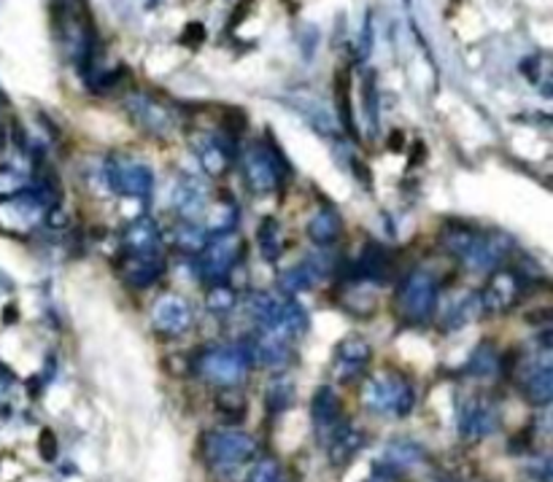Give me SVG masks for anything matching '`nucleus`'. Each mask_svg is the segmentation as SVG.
Returning a JSON list of instances; mask_svg holds the SVG:
<instances>
[{
    "label": "nucleus",
    "instance_id": "f8f14e48",
    "mask_svg": "<svg viewBox=\"0 0 553 482\" xmlns=\"http://www.w3.org/2000/svg\"><path fill=\"white\" fill-rule=\"evenodd\" d=\"M151 321L157 326L159 334H167V337H175V334H183L190 326H192V310L190 305L178 300V297H162L151 313Z\"/></svg>",
    "mask_w": 553,
    "mask_h": 482
},
{
    "label": "nucleus",
    "instance_id": "4be33fe9",
    "mask_svg": "<svg viewBox=\"0 0 553 482\" xmlns=\"http://www.w3.org/2000/svg\"><path fill=\"white\" fill-rule=\"evenodd\" d=\"M130 111L138 119V125L146 127L149 133H170V127H173V119L167 114V108H162V106H151L143 100V103H130Z\"/></svg>",
    "mask_w": 553,
    "mask_h": 482
},
{
    "label": "nucleus",
    "instance_id": "bb28decb",
    "mask_svg": "<svg viewBox=\"0 0 553 482\" xmlns=\"http://www.w3.org/2000/svg\"><path fill=\"white\" fill-rule=\"evenodd\" d=\"M248 482H292V479L287 477V471L281 469L279 461L264 458L248 471Z\"/></svg>",
    "mask_w": 553,
    "mask_h": 482
},
{
    "label": "nucleus",
    "instance_id": "7c9ffc66",
    "mask_svg": "<svg viewBox=\"0 0 553 482\" xmlns=\"http://www.w3.org/2000/svg\"><path fill=\"white\" fill-rule=\"evenodd\" d=\"M367 482H392V474H376V477H370Z\"/></svg>",
    "mask_w": 553,
    "mask_h": 482
},
{
    "label": "nucleus",
    "instance_id": "4468645a",
    "mask_svg": "<svg viewBox=\"0 0 553 482\" xmlns=\"http://www.w3.org/2000/svg\"><path fill=\"white\" fill-rule=\"evenodd\" d=\"M524 294V285H521V277L513 275V272H500L492 277L489 288H486V297H484V308L489 310H510Z\"/></svg>",
    "mask_w": 553,
    "mask_h": 482
},
{
    "label": "nucleus",
    "instance_id": "ddd939ff",
    "mask_svg": "<svg viewBox=\"0 0 553 482\" xmlns=\"http://www.w3.org/2000/svg\"><path fill=\"white\" fill-rule=\"evenodd\" d=\"M324 442H327V450H329V461L335 466H346L364 447V431L340 421L335 429H329L324 434Z\"/></svg>",
    "mask_w": 553,
    "mask_h": 482
},
{
    "label": "nucleus",
    "instance_id": "f03ea898",
    "mask_svg": "<svg viewBox=\"0 0 553 482\" xmlns=\"http://www.w3.org/2000/svg\"><path fill=\"white\" fill-rule=\"evenodd\" d=\"M362 402L376 415L405 418V415H411V410L416 405V394L411 389L408 377H403L397 372H381V374H373L370 380H367L364 391H362Z\"/></svg>",
    "mask_w": 553,
    "mask_h": 482
},
{
    "label": "nucleus",
    "instance_id": "39448f33",
    "mask_svg": "<svg viewBox=\"0 0 553 482\" xmlns=\"http://www.w3.org/2000/svg\"><path fill=\"white\" fill-rule=\"evenodd\" d=\"M400 316L411 324H427L437 308V283L427 272H413L400 288Z\"/></svg>",
    "mask_w": 553,
    "mask_h": 482
},
{
    "label": "nucleus",
    "instance_id": "6ab92c4d",
    "mask_svg": "<svg viewBox=\"0 0 553 482\" xmlns=\"http://www.w3.org/2000/svg\"><path fill=\"white\" fill-rule=\"evenodd\" d=\"M127 253H159V232L151 219H138L125 235Z\"/></svg>",
    "mask_w": 553,
    "mask_h": 482
},
{
    "label": "nucleus",
    "instance_id": "423d86ee",
    "mask_svg": "<svg viewBox=\"0 0 553 482\" xmlns=\"http://www.w3.org/2000/svg\"><path fill=\"white\" fill-rule=\"evenodd\" d=\"M284 170H287V165L279 154H275V149H270V146H251L248 149L246 181L254 191H259V195H267V191L279 189L281 178L287 175Z\"/></svg>",
    "mask_w": 553,
    "mask_h": 482
},
{
    "label": "nucleus",
    "instance_id": "5701e85b",
    "mask_svg": "<svg viewBox=\"0 0 553 482\" xmlns=\"http://www.w3.org/2000/svg\"><path fill=\"white\" fill-rule=\"evenodd\" d=\"M295 397H297V391H295V382L289 377L281 374V377H272L267 382V410L270 413H287L295 405Z\"/></svg>",
    "mask_w": 553,
    "mask_h": 482
},
{
    "label": "nucleus",
    "instance_id": "c85d7f7f",
    "mask_svg": "<svg viewBox=\"0 0 553 482\" xmlns=\"http://www.w3.org/2000/svg\"><path fill=\"white\" fill-rule=\"evenodd\" d=\"M232 300H235L232 288L224 285V283H216L211 288V294H208V308L211 310H230L232 308Z\"/></svg>",
    "mask_w": 553,
    "mask_h": 482
},
{
    "label": "nucleus",
    "instance_id": "412c9836",
    "mask_svg": "<svg viewBox=\"0 0 553 482\" xmlns=\"http://www.w3.org/2000/svg\"><path fill=\"white\" fill-rule=\"evenodd\" d=\"M389 272H392V259H389V253L384 248L370 245L362 253V259H359V277L362 280L386 283Z\"/></svg>",
    "mask_w": 553,
    "mask_h": 482
},
{
    "label": "nucleus",
    "instance_id": "b1692460",
    "mask_svg": "<svg viewBox=\"0 0 553 482\" xmlns=\"http://www.w3.org/2000/svg\"><path fill=\"white\" fill-rule=\"evenodd\" d=\"M308 235L316 245H329L337 240L340 235V216L335 211H319L311 224H308Z\"/></svg>",
    "mask_w": 553,
    "mask_h": 482
},
{
    "label": "nucleus",
    "instance_id": "a878e982",
    "mask_svg": "<svg viewBox=\"0 0 553 482\" xmlns=\"http://www.w3.org/2000/svg\"><path fill=\"white\" fill-rule=\"evenodd\" d=\"M198 154H200V159H203V165H206V170H208L211 175H222L224 167H227V162H230L227 149H224L216 138H206V141L198 146Z\"/></svg>",
    "mask_w": 553,
    "mask_h": 482
},
{
    "label": "nucleus",
    "instance_id": "393cba45",
    "mask_svg": "<svg viewBox=\"0 0 553 482\" xmlns=\"http://www.w3.org/2000/svg\"><path fill=\"white\" fill-rule=\"evenodd\" d=\"M259 248H262V256L267 261H275L281 256L284 251V240H281V227L279 221H272V219H264L262 227H259Z\"/></svg>",
    "mask_w": 553,
    "mask_h": 482
},
{
    "label": "nucleus",
    "instance_id": "9b49d317",
    "mask_svg": "<svg viewBox=\"0 0 553 482\" xmlns=\"http://www.w3.org/2000/svg\"><path fill=\"white\" fill-rule=\"evenodd\" d=\"M521 391L537 407H545L553 399V366H550L548 350L526 366L521 377Z\"/></svg>",
    "mask_w": 553,
    "mask_h": 482
},
{
    "label": "nucleus",
    "instance_id": "f257e3e1",
    "mask_svg": "<svg viewBox=\"0 0 553 482\" xmlns=\"http://www.w3.org/2000/svg\"><path fill=\"white\" fill-rule=\"evenodd\" d=\"M256 450V442L235 429H222L206 437V458L222 479H238L248 474Z\"/></svg>",
    "mask_w": 553,
    "mask_h": 482
},
{
    "label": "nucleus",
    "instance_id": "20e7f679",
    "mask_svg": "<svg viewBox=\"0 0 553 482\" xmlns=\"http://www.w3.org/2000/svg\"><path fill=\"white\" fill-rule=\"evenodd\" d=\"M251 364V353L243 345H224V348H214L200 358V372L206 380L224 385V389H235V385L246 377Z\"/></svg>",
    "mask_w": 553,
    "mask_h": 482
},
{
    "label": "nucleus",
    "instance_id": "c756f323",
    "mask_svg": "<svg viewBox=\"0 0 553 482\" xmlns=\"http://www.w3.org/2000/svg\"><path fill=\"white\" fill-rule=\"evenodd\" d=\"M41 453H44V458L46 461H52L54 458V453H57V437L49 431V429H44V434H41Z\"/></svg>",
    "mask_w": 553,
    "mask_h": 482
},
{
    "label": "nucleus",
    "instance_id": "2eb2a0df",
    "mask_svg": "<svg viewBox=\"0 0 553 482\" xmlns=\"http://www.w3.org/2000/svg\"><path fill=\"white\" fill-rule=\"evenodd\" d=\"M481 308H484V302L476 294H470V292L456 294L453 300H448L443 305V326L462 329V326H468L470 321H476L481 316Z\"/></svg>",
    "mask_w": 553,
    "mask_h": 482
},
{
    "label": "nucleus",
    "instance_id": "0eeeda50",
    "mask_svg": "<svg viewBox=\"0 0 553 482\" xmlns=\"http://www.w3.org/2000/svg\"><path fill=\"white\" fill-rule=\"evenodd\" d=\"M500 429V407L489 397H470L459 410V434L468 442L492 437Z\"/></svg>",
    "mask_w": 553,
    "mask_h": 482
},
{
    "label": "nucleus",
    "instance_id": "a211bd4d",
    "mask_svg": "<svg viewBox=\"0 0 553 482\" xmlns=\"http://www.w3.org/2000/svg\"><path fill=\"white\" fill-rule=\"evenodd\" d=\"M421 458H424V450H421L416 442L397 439V442H392V445L384 450V455H381V466H384V471L400 474V471L416 466Z\"/></svg>",
    "mask_w": 553,
    "mask_h": 482
},
{
    "label": "nucleus",
    "instance_id": "aec40b11",
    "mask_svg": "<svg viewBox=\"0 0 553 482\" xmlns=\"http://www.w3.org/2000/svg\"><path fill=\"white\" fill-rule=\"evenodd\" d=\"M175 208L183 213V216H195L206 208L208 203V195H206V186L195 178H183L181 186L175 189Z\"/></svg>",
    "mask_w": 553,
    "mask_h": 482
},
{
    "label": "nucleus",
    "instance_id": "f3484780",
    "mask_svg": "<svg viewBox=\"0 0 553 482\" xmlns=\"http://www.w3.org/2000/svg\"><path fill=\"white\" fill-rule=\"evenodd\" d=\"M311 413H313V423L319 429V434L324 437L329 429H335L340 423V399L332 389H319L313 394V405H311Z\"/></svg>",
    "mask_w": 553,
    "mask_h": 482
},
{
    "label": "nucleus",
    "instance_id": "6e6552de",
    "mask_svg": "<svg viewBox=\"0 0 553 482\" xmlns=\"http://www.w3.org/2000/svg\"><path fill=\"white\" fill-rule=\"evenodd\" d=\"M109 181L127 197H146L151 189V170L130 157H111L109 159Z\"/></svg>",
    "mask_w": 553,
    "mask_h": 482
},
{
    "label": "nucleus",
    "instance_id": "7ed1b4c3",
    "mask_svg": "<svg viewBox=\"0 0 553 482\" xmlns=\"http://www.w3.org/2000/svg\"><path fill=\"white\" fill-rule=\"evenodd\" d=\"M443 245L473 269H489L505 253V245L497 237H489L486 232H478L465 224H451L443 232Z\"/></svg>",
    "mask_w": 553,
    "mask_h": 482
},
{
    "label": "nucleus",
    "instance_id": "9d476101",
    "mask_svg": "<svg viewBox=\"0 0 553 482\" xmlns=\"http://www.w3.org/2000/svg\"><path fill=\"white\" fill-rule=\"evenodd\" d=\"M370 356H373V350H370V345H367L362 337H348V340H343V342L335 348V358H332V372H335V377H337L340 382H351V380H356V377L364 372V366H367V361H370Z\"/></svg>",
    "mask_w": 553,
    "mask_h": 482
},
{
    "label": "nucleus",
    "instance_id": "dca6fc26",
    "mask_svg": "<svg viewBox=\"0 0 553 482\" xmlns=\"http://www.w3.org/2000/svg\"><path fill=\"white\" fill-rule=\"evenodd\" d=\"M165 269L159 253H127L125 259V277L133 285H151Z\"/></svg>",
    "mask_w": 553,
    "mask_h": 482
},
{
    "label": "nucleus",
    "instance_id": "1a4fd4ad",
    "mask_svg": "<svg viewBox=\"0 0 553 482\" xmlns=\"http://www.w3.org/2000/svg\"><path fill=\"white\" fill-rule=\"evenodd\" d=\"M240 253H243V243L235 235H230V232L216 235L214 240H208V245L203 251V269H206V275L219 283L238 264Z\"/></svg>",
    "mask_w": 553,
    "mask_h": 482
},
{
    "label": "nucleus",
    "instance_id": "cd10ccee",
    "mask_svg": "<svg viewBox=\"0 0 553 482\" xmlns=\"http://www.w3.org/2000/svg\"><path fill=\"white\" fill-rule=\"evenodd\" d=\"M497 366H500V361H497L494 348L484 342V345L473 353V358H470V364H468V372L486 377V374H494V372H497Z\"/></svg>",
    "mask_w": 553,
    "mask_h": 482
}]
</instances>
